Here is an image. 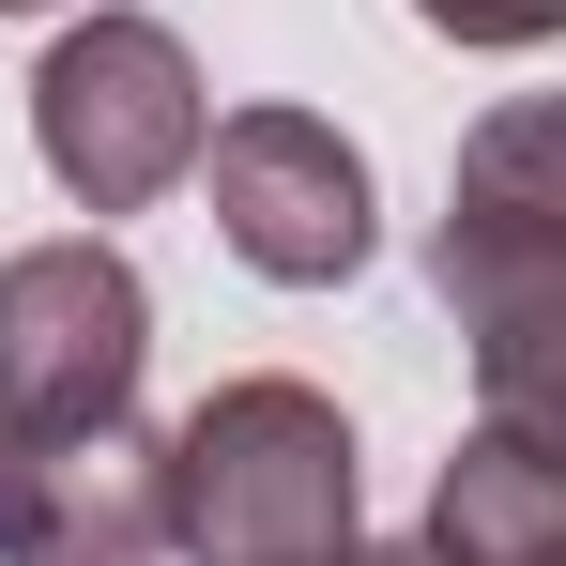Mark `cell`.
Segmentation results:
<instances>
[{
  "label": "cell",
  "instance_id": "4",
  "mask_svg": "<svg viewBox=\"0 0 566 566\" xmlns=\"http://www.w3.org/2000/svg\"><path fill=\"white\" fill-rule=\"evenodd\" d=\"M199 185H214V230H230V261L276 291H337L368 261V154L322 123V107H230L214 138H199Z\"/></svg>",
  "mask_w": 566,
  "mask_h": 566
},
{
  "label": "cell",
  "instance_id": "9",
  "mask_svg": "<svg viewBox=\"0 0 566 566\" xmlns=\"http://www.w3.org/2000/svg\"><path fill=\"white\" fill-rule=\"evenodd\" d=\"M444 46H566V0H413Z\"/></svg>",
  "mask_w": 566,
  "mask_h": 566
},
{
  "label": "cell",
  "instance_id": "2",
  "mask_svg": "<svg viewBox=\"0 0 566 566\" xmlns=\"http://www.w3.org/2000/svg\"><path fill=\"white\" fill-rule=\"evenodd\" d=\"M199 138H214V93H199L185 31L138 0H93L31 62V154L77 214H154L169 185H199Z\"/></svg>",
  "mask_w": 566,
  "mask_h": 566
},
{
  "label": "cell",
  "instance_id": "8",
  "mask_svg": "<svg viewBox=\"0 0 566 566\" xmlns=\"http://www.w3.org/2000/svg\"><path fill=\"white\" fill-rule=\"evenodd\" d=\"M429 230H566V93H505L444 169Z\"/></svg>",
  "mask_w": 566,
  "mask_h": 566
},
{
  "label": "cell",
  "instance_id": "3",
  "mask_svg": "<svg viewBox=\"0 0 566 566\" xmlns=\"http://www.w3.org/2000/svg\"><path fill=\"white\" fill-rule=\"evenodd\" d=\"M138 368H154V291L107 230H62V245L0 261V429L138 413Z\"/></svg>",
  "mask_w": 566,
  "mask_h": 566
},
{
  "label": "cell",
  "instance_id": "7",
  "mask_svg": "<svg viewBox=\"0 0 566 566\" xmlns=\"http://www.w3.org/2000/svg\"><path fill=\"white\" fill-rule=\"evenodd\" d=\"M429 566H566V444L536 429H505V413H474L460 460L429 474Z\"/></svg>",
  "mask_w": 566,
  "mask_h": 566
},
{
  "label": "cell",
  "instance_id": "6",
  "mask_svg": "<svg viewBox=\"0 0 566 566\" xmlns=\"http://www.w3.org/2000/svg\"><path fill=\"white\" fill-rule=\"evenodd\" d=\"M429 291L460 306L474 398L566 444V230H429Z\"/></svg>",
  "mask_w": 566,
  "mask_h": 566
},
{
  "label": "cell",
  "instance_id": "1",
  "mask_svg": "<svg viewBox=\"0 0 566 566\" xmlns=\"http://www.w3.org/2000/svg\"><path fill=\"white\" fill-rule=\"evenodd\" d=\"M353 536H368V460L322 382L245 368L169 429V552L185 566H337Z\"/></svg>",
  "mask_w": 566,
  "mask_h": 566
},
{
  "label": "cell",
  "instance_id": "5",
  "mask_svg": "<svg viewBox=\"0 0 566 566\" xmlns=\"http://www.w3.org/2000/svg\"><path fill=\"white\" fill-rule=\"evenodd\" d=\"M169 552V429H0V566H154Z\"/></svg>",
  "mask_w": 566,
  "mask_h": 566
},
{
  "label": "cell",
  "instance_id": "11",
  "mask_svg": "<svg viewBox=\"0 0 566 566\" xmlns=\"http://www.w3.org/2000/svg\"><path fill=\"white\" fill-rule=\"evenodd\" d=\"M0 15H46V0H0Z\"/></svg>",
  "mask_w": 566,
  "mask_h": 566
},
{
  "label": "cell",
  "instance_id": "10",
  "mask_svg": "<svg viewBox=\"0 0 566 566\" xmlns=\"http://www.w3.org/2000/svg\"><path fill=\"white\" fill-rule=\"evenodd\" d=\"M337 566H429V552H368V536H353V552H337Z\"/></svg>",
  "mask_w": 566,
  "mask_h": 566
}]
</instances>
